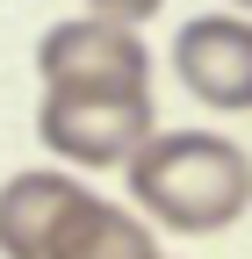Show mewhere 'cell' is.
<instances>
[{"label": "cell", "instance_id": "cell-6", "mask_svg": "<svg viewBox=\"0 0 252 259\" xmlns=\"http://www.w3.org/2000/svg\"><path fill=\"white\" fill-rule=\"evenodd\" d=\"M51 259H159V238H151V223L130 216L122 202H87L65 216V231H58Z\"/></svg>", "mask_w": 252, "mask_h": 259}, {"label": "cell", "instance_id": "cell-1", "mask_svg": "<svg viewBox=\"0 0 252 259\" xmlns=\"http://www.w3.org/2000/svg\"><path fill=\"white\" fill-rule=\"evenodd\" d=\"M130 194L151 223L166 231H231L252 202V166L231 137H209V130H151V144L130 158Z\"/></svg>", "mask_w": 252, "mask_h": 259}, {"label": "cell", "instance_id": "cell-4", "mask_svg": "<svg viewBox=\"0 0 252 259\" xmlns=\"http://www.w3.org/2000/svg\"><path fill=\"white\" fill-rule=\"evenodd\" d=\"M173 72L195 101L224 108V115H245L252 108V22L238 8H216V15L202 8L173 36Z\"/></svg>", "mask_w": 252, "mask_h": 259}, {"label": "cell", "instance_id": "cell-3", "mask_svg": "<svg viewBox=\"0 0 252 259\" xmlns=\"http://www.w3.org/2000/svg\"><path fill=\"white\" fill-rule=\"evenodd\" d=\"M159 108L151 94H44L36 108V137L65 158V166H130L151 144Z\"/></svg>", "mask_w": 252, "mask_h": 259}, {"label": "cell", "instance_id": "cell-2", "mask_svg": "<svg viewBox=\"0 0 252 259\" xmlns=\"http://www.w3.org/2000/svg\"><path fill=\"white\" fill-rule=\"evenodd\" d=\"M137 15L151 8H87L51 22L36 44L44 94H151V51L130 29Z\"/></svg>", "mask_w": 252, "mask_h": 259}, {"label": "cell", "instance_id": "cell-5", "mask_svg": "<svg viewBox=\"0 0 252 259\" xmlns=\"http://www.w3.org/2000/svg\"><path fill=\"white\" fill-rule=\"evenodd\" d=\"M87 202L72 173H15L0 187V259H51L65 216Z\"/></svg>", "mask_w": 252, "mask_h": 259}]
</instances>
